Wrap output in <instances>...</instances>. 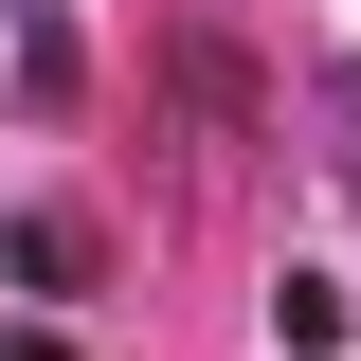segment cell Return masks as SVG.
Returning a JSON list of instances; mask_svg holds the SVG:
<instances>
[{
  "instance_id": "1",
  "label": "cell",
  "mask_w": 361,
  "mask_h": 361,
  "mask_svg": "<svg viewBox=\"0 0 361 361\" xmlns=\"http://www.w3.org/2000/svg\"><path fill=\"white\" fill-rule=\"evenodd\" d=\"M0 271H18L37 307H73V289H90V217H18V235H0Z\"/></svg>"
},
{
  "instance_id": "2",
  "label": "cell",
  "mask_w": 361,
  "mask_h": 361,
  "mask_svg": "<svg viewBox=\"0 0 361 361\" xmlns=\"http://www.w3.org/2000/svg\"><path fill=\"white\" fill-rule=\"evenodd\" d=\"M271 325H289V361H325V343H343V289H325V271H289V289H271Z\"/></svg>"
},
{
  "instance_id": "3",
  "label": "cell",
  "mask_w": 361,
  "mask_h": 361,
  "mask_svg": "<svg viewBox=\"0 0 361 361\" xmlns=\"http://www.w3.org/2000/svg\"><path fill=\"white\" fill-rule=\"evenodd\" d=\"M0 361H73V343H0Z\"/></svg>"
}]
</instances>
